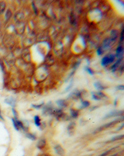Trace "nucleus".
<instances>
[{"instance_id": "nucleus-1", "label": "nucleus", "mask_w": 124, "mask_h": 156, "mask_svg": "<svg viewBox=\"0 0 124 156\" xmlns=\"http://www.w3.org/2000/svg\"><path fill=\"white\" fill-rule=\"evenodd\" d=\"M12 121L13 123V126L14 127H15L16 130L19 131L20 129H22L24 131H26V126H24V124L22 123L21 121H19L16 118H13Z\"/></svg>"}, {"instance_id": "nucleus-2", "label": "nucleus", "mask_w": 124, "mask_h": 156, "mask_svg": "<svg viewBox=\"0 0 124 156\" xmlns=\"http://www.w3.org/2000/svg\"><path fill=\"white\" fill-rule=\"evenodd\" d=\"M120 119H115L113 120L112 121H111V122H110L109 123H107L105 125H103L101 127H99L98 129L96 130V132L95 133H98V132H101V131L104 130L105 129H108V128H109V127H111L112 126H113L114 125H115V124L117 123H118L119 121H120Z\"/></svg>"}, {"instance_id": "nucleus-3", "label": "nucleus", "mask_w": 124, "mask_h": 156, "mask_svg": "<svg viewBox=\"0 0 124 156\" xmlns=\"http://www.w3.org/2000/svg\"><path fill=\"white\" fill-rule=\"evenodd\" d=\"M123 111H113V112H110L104 117V119L110 118L112 117H115V116H123Z\"/></svg>"}, {"instance_id": "nucleus-4", "label": "nucleus", "mask_w": 124, "mask_h": 156, "mask_svg": "<svg viewBox=\"0 0 124 156\" xmlns=\"http://www.w3.org/2000/svg\"><path fill=\"white\" fill-rule=\"evenodd\" d=\"M54 150L55 151L56 154L58 156H65V151L64 149L60 144H57L54 146Z\"/></svg>"}, {"instance_id": "nucleus-5", "label": "nucleus", "mask_w": 124, "mask_h": 156, "mask_svg": "<svg viewBox=\"0 0 124 156\" xmlns=\"http://www.w3.org/2000/svg\"><path fill=\"white\" fill-rule=\"evenodd\" d=\"M53 108L51 105L48 104L46 106L44 107L43 109V113L46 115H48V114H52L53 112Z\"/></svg>"}, {"instance_id": "nucleus-6", "label": "nucleus", "mask_w": 124, "mask_h": 156, "mask_svg": "<svg viewBox=\"0 0 124 156\" xmlns=\"http://www.w3.org/2000/svg\"><path fill=\"white\" fill-rule=\"evenodd\" d=\"M47 146V141L45 139H41L37 144V147L40 151H44Z\"/></svg>"}, {"instance_id": "nucleus-7", "label": "nucleus", "mask_w": 124, "mask_h": 156, "mask_svg": "<svg viewBox=\"0 0 124 156\" xmlns=\"http://www.w3.org/2000/svg\"><path fill=\"white\" fill-rule=\"evenodd\" d=\"M5 102L6 104H8V105L11 106L13 108H14L16 105V100L12 98V97H11V98H8L5 99Z\"/></svg>"}, {"instance_id": "nucleus-8", "label": "nucleus", "mask_w": 124, "mask_h": 156, "mask_svg": "<svg viewBox=\"0 0 124 156\" xmlns=\"http://www.w3.org/2000/svg\"><path fill=\"white\" fill-rule=\"evenodd\" d=\"M75 123L73 122H71L70 123V124L68 125V133L71 136H72L74 134V131H75Z\"/></svg>"}, {"instance_id": "nucleus-9", "label": "nucleus", "mask_w": 124, "mask_h": 156, "mask_svg": "<svg viewBox=\"0 0 124 156\" xmlns=\"http://www.w3.org/2000/svg\"><path fill=\"white\" fill-rule=\"evenodd\" d=\"M123 48L122 46H119L116 50V56L118 58H123Z\"/></svg>"}, {"instance_id": "nucleus-10", "label": "nucleus", "mask_w": 124, "mask_h": 156, "mask_svg": "<svg viewBox=\"0 0 124 156\" xmlns=\"http://www.w3.org/2000/svg\"><path fill=\"white\" fill-rule=\"evenodd\" d=\"M56 103L58 106L61 107V108H65V107L67 106V102L64 100H57L56 102Z\"/></svg>"}, {"instance_id": "nucleus-11", "label": "nucleus", "mask_w": 124, "mask_h": 156, "mask_svg": "<svg viewBox=\"0 0 124 156\" xmlns=\"http://www.w3.org/2000/svg\"><path fill=\"white\" fill-rule=\"evenodd\" d=\"M110 44H111V40H110V39H106L104 40V42H103L102 48H104V49H107V48L109 47Z\"/></svg>"}, {"instance_id": "nucleus-12", "label": "nucleus", "mask_w": 124, "mask_h": 156, "mask_svg": "<svg viewBox=\"0 0 124 156\" xmlns=\"http://www.w3.org/2000/svg\"><path fill=\"white\" fill-rule=\"evenodd\" d=\"M111 41H113V40H115V39L117 38V36H118V33L117 31H115V30H112L111 31Z\"/></svg>"}, {"instance_id": "nucleus-13", "label": "nucleus", "mask_w": 124, "mask_h": 156, "mask_svg": "<svg viewBox=\"0 0 124 156\" xmlns=\"http://www.w3.org/2000/svg\"><path fill=\"white\" fill-rule=\"evenodd\" d=\"M94 86H95V88L99 90V91H101V90H104L106 88L104 87V86L101 83H100V82H96L94 83Z\"/></svg>"}, {"instance_id": "nucleus-14", "label": "nucleus", "mask_w": 124, "mask_h": 156, "mask_svg": "<svg viewBox=\"0 0 124 156\" xmlns=\"http://www.w3.org/2000/svg\"><path fill=\"white\" fill-rule=\"evenodd\" d=\"M70 113H71V116H72V117H73V118H77L79 115L78 111L74 109L70 110Z\"/></svg>"}, {"instance_id": "nucleus-15", "label": "nucleus", "mask_w": 124, "mask_h": 156, "mask_svg": "<svg viewBox=\"0 0 124 156\" xmlns=\"http://www.w3.org/2000/svg\"><path fill=\"white\" fill-rule=\"evenodd\" d=\"M122 58H119V59L114 64H113V65H112V71H113V72H114V71L116 70V69H117V67L119 66V65H120V62H121V61H122Z\"/></svg>"}, {"instance_id": "nucleus-16", "label": "nucleus", "mask_w": 124, "mask_h": 156, "mask_svg": "<svg viewBox=\"0 0 124 156\" xmlns=\"http://www.w3.org/2000/svg\"><path fill=\"white\" fill-rule=\"evenodd\" d=\"M109 64V56H106L102 58L101 61V64L102 66H106V65Z\"/></svg>"}, {"instance_id": "nucleus-17", "label": "nucleus", "mask_w": 124, "mask_h": 156, "mask_svg": "<svg viewBox=\"0 0 124 156\" xmlns=\"http://www.w3.org/2000/svg\"><path fill=\"white\" fill-rule=\"evenodd\" d=\"M34 123L36 125V126L39 127L41 126L40 123V118L39 116H34Z\"/></svg>"}, {"instance_id": "nucleus-18", "label": "nucleus", "mask_w": 124, "mask_h": 156, "mask_svg": "<svg viewBox=\"0 0 124 156\" xmlns=\"http://www.w3.org/2000/svg\"><path fill=\"white\" fill-rule=\"evenodd\" d=\"M6 8V4L4 1L0 2V15L4 13Z\"/></svg>"}, {"instance_id": "nucleus-19", "label": "nucleus", "mask_w": 124, "mask_h": 156, "mask_svg": "<svg viewBox=\"0 0 124 156\" xmlns=\"http://www.w3.org/2000/svg\"><path fill=\"white\" fill-rule=\"evenodd\" d=\"M26 136L27 137V138H29V139L30 140H32V141H36V136H35V135L32 134V133H26Z\"/></svg>"}, {"instance_id": "nucleus-20", "label": "nucleus", "mask_w": 124, "mask_h": 156, "mask_svg": "<svg viewBox=\"0 0 124 156\" xmlns=\"http://www.w3.org/2000/svg\"><path fill=\"white\" fill-rule=\"evenodd\" d=\"M116 148H117V147H114V148H112V149H109V150H108V151H106L105 152H104V153H102V154L101 155H100V156H108V155H109V154H111V152H112V151L115 150Z\"/></svg>"}, {"instance_id": "nucleus-21", "label": "nucleus", "mask_w": 124, "mask_h": 156, "mask_svg": "<svg viewBox=\"0 0 124 156\" xmlns=\"http://www.w3.org/2000/svg\"><path fill=\"white\" fill-rule=\"evenodd\" d=\"M123 137H124L123 135H120V136H116L115 137H113V138H112L111 141L113 142V141H117V140L122 139H123Z\"/></svg>"}, {"instance_id": "nucleus-22", "label": "nucleus", "mask_w": 124, "mask_h": 156, "mask_svg": "<svg viewBox=\"0 0 124 156\" xmlns=\"http://www.w3.org/2000/svg\"><path fill=\"white\" fill-rule=\"evenodd\" d=\"M11 15H12L11 11H10L9 9L7 10L6 12V14H5V19H6V20H8L10 18H11Z\"/></svg>"}, {"instance_id": "nucleus-23", "label": "nucleus", "mask_w": 124, "mask_h": 156, "mask_svg": "<svg viewBox=\"0 0 124 156\" xmlns=\"http://www.w3.org/2000/svg\"><path fill=\"white\" fill-rule=\"evenodd\" d=\"M89 105H90V103L88 101H82V105H81V108H87Z\"/></svg>"}, {"instance_id": "nucleus-24", "label": "nucleus", "mask_w": 124, "mask_h": 156, "mask_svg": "<svg viewBox=\"0 0 124 156\" xmlns=\"http://www.w3.org/2000/svg\"><path fill=\"white\" fill-rule=\"evenodd\" d=\"M92 98L93 100H97V101H99V100H101V98L96 94V93H92Z\"/></svg>"}, {"instance_id": "nucleus-25", "label": "nucleus", "mask_w": 124, "mask_h": 156, "mask_svg": "<svg viewBox=\"0 0 124 156\" xmlns=\"http://www.w3.org/2000/svg\"><path fill=\"white\" fill-rule=\"evenodd\" d=\"M109 64L112 63V62L115 60V55L113 54L110 55H109Z\"/></svg>"}, {"instance_id": "nucleus-26", "label": "nucleus", "mask_w": 124, "mask_h": 156, "mask_svg": "<svg viewBox=\"0 0 124 156\" xmlns=\"http://www.w3.org/2000/svg\"><path fill=\"white\" fill-rule=\"evenodd\" d=\"M70 23L72 24H75V16L73 15V13H71V15L70 17Z\"/></svg>"}, {"instance_id": "nucleus-27", "label": "nucleus", "mask_w": 124, "mask_h": 156, "mask_svg": "<svg viewBox=\"0 0 124 156\" xmlns=\"http://www.w3.org/2000/svg\"><path fill=\"white\" fill-rule=\"evenodd\" d=\"M84 70H86V71L89 73V74H90V75H92L93 74H94V72H93L90 68H89V67H86V68H84Z\"/></svg>"}, {"instance_id": "nucleus-28", "label": "nucleus", "mask_w": 124, "mask_h": 156, "mask_svg": "<svg viewBox=\"0 0 124 156\" xmlns=\"http://www.w3.org/2000/svg\"><path fill=\"white\" fill-rule=\"evenodd\" d=\"M12 111H13V115H14V116H15V118L18 119V113H17V112L16 111V110H15V108H13Z\"/></svg>"}, {"instance_id": "nucleus-29", "label": "nucleus", "mask_w": 124, "mask_h": 156, "mask_svg": "<svg viewBox=\"0 0 124 156\" xmlns=\"http://www.w3.org/2000/svg\"><path fill=\"white\" fill-rule=\"evenodd\" d=\"M43 105H44V103H42V104H41V105H32V106L33 108H36V109H40L41 108V106H42Z\"/></svg>"}, {"instance_id": "nucleus-30", "label": "nucleus", "mask_w": 124, "mask_h": 156, "mask_svg": "<svg viewBox=\"0 0 124 156\" xmlns=\"http://www.w3.org/2000/svg\"><path fill=\"white\" fill-rule=\"evenodd\" d=\"M97 53H98V55H101L103 53V51H102V47H99L98 50H97Z\"/></svg>"}, {"instance_id": "nucleus-31", "label": "nucleus", "mask_w": 124, "mask_h": 156, "mask_svg": "<svg viewBox=\"0 0 124 156\" xmlns=\"http://www.w3.org/2000/svg\"><path fill=\"white\" fill-rule=\"evenodd\" d=\"M72 86H73V82H71V84H70V85H69L66 89H65V92H68V91H69V90H70Z\"/></svg>"}, {"instance_id": "nucleus-32", "label": "nucleus", "mask_w": 124, "mask_h": 156, "mask_svg": "<svg viewBox=\"0 0 124 156\" xmlns=\"http://www.w3.org/2000/svg\"><path fill=\"white\" fill-rule=\"evenodd\" d=\"M80 63H81V61H78L77 64H75V65H74V67H73V70H75L76 69H77V68L78 67L79 65L80 64Z\"/></svg>"}, {"instance_id": "nucleus-33", "label": "nucleus", "mask_w": 124, "mask_h": 156, "mask_svg": "<svg viewBox=\"0 0 124 156\" xmlns=\"http://www.w3.org/2000/svg\"><path fill=\"white\" fill-rule=\"evenodd\" d=\"M123 29H122V32H121V37H120V42H122V41L123 40Z\"/></svg>"}, {"instance_id": "nucleus-34", "label": "nucleus", "mask_w": 124, "mask_h": 156, "mask_svg": "<svg viewBox=\"0 0 124 156\" xmlns=\"http://www.w3.org/2000/svg\"><path fill=\"white\" fill-rule=\"evenodd\" d=\"M117 88L118 90H123L124 86L123 85H119L117 86Z\"/></svg>"}, {"instance_id": "nucleus-35", "label": "nucleus", "mask_w": 124, "mask_h": 156, "mask_svg": "<svg viewBox=\"0 0 124 156\" xmlns=\"http://www.w3.org/2000/svg\"><path fill=\"white\" fill-rule=\"evenodd\" d=\"M39 156H52V155L49 153H43L42 154H40Z\"/></svg>"}, {"instance_id": "nucleus-36", "label": "nucleus", "mask_w": 124, "mask_h": 156, "mask_svg": "<svg viewBox=\"0 0 124 156\" xmlns=\"http://www.w3.org/2000/svg\"><path fill=\"white\" fill-rule=\"evenodd\" d=\"M32 6H33V9H34V11H35V13L37 14V9L36 8V7L35 6V5H34V3H32Z\"/></svg>"}, {"instance_id": "nucleus-37", "label": "nucleus", "mask_w": 124, "mask_h": 156, "mask_svg": "<svg viewBox=\"0 0 124 156\" xmlns=\"http://www.w3.org/2000/svg\"><path fill=\"white\" fill-rule=\"evenodd\" d=\"M108 156H120V154L119 153H115L114 154H112L111 155H108Z\"/></svg>"}, {"instance_id": "nucleus-38", "label": "nucleus", "mask_w": 124, "mask_h": 156, "mask_svg": "<svg viewBox=\"0 0 124 156\" xmlns=\"http://www.w3.org/2000/svg\"><path fill=\"white\" fill-rule=\"evenodd\" d=\"M0 119L2 120H4V118H3V117L1 115V110H0Z\"/></svg>"}, {"instance_id": "nucleus-39", "label": "nucleus", "mask_w": 124, "mask_h": 156, "mask_svg": "<svg viewBox=\"0 0 124 156\" xmlns=\"http://www.w3.org/2000/svg\"><path fill=\"white\" fill-rule=\"evenodd\" d=\"M116 103H117V100H115V105H116Z\"/></svg>"}]
</instances>
